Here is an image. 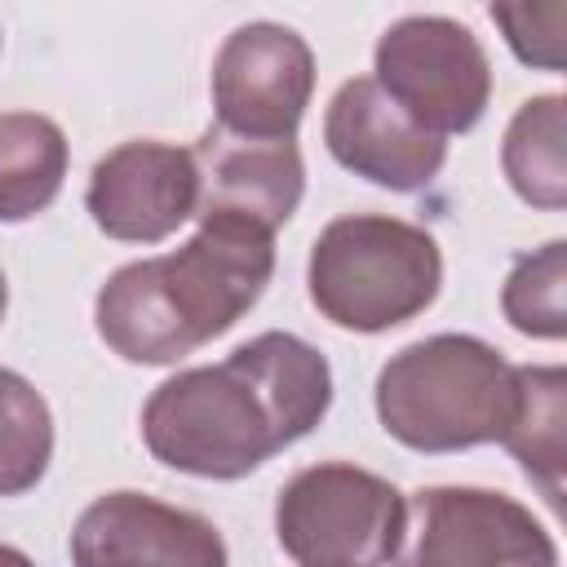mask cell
Returning a JSON list of instances; mask_svg holds the SVG:
<instances>
[{
  "instance_id": "cell-1",
  "label": "cell",
  "mask_w": 567,
  "mask_h": 567,
  "mask_svg": "<svg viewBox=\"0 0 567 567\" xmlns=\"http://www.w3.org/2000/svg\"><path fill=\"white\" fill-rule=\"evenodd\" d=\"M332 408V368L297 332H261L221 363L186 368L142 408L151 456L195 478H244Z\"/></svg>"
},
{
  "instance_id": "cell-14",
  "label": "cell",
  "mask_w": 567,
  "mask_h": 567,
  "mask_svg": "<svg viewBox=\"0 0 567 567\" xmlns=\"http://www.w3.org/2000/svg\"><path fill=\"white\" fill-rule=\"evenodd\" d=\"M66 133L35 111L0 115V221L44 213L66 182Z\"/></svg>"
},
{
  "instance_id": "cell-15",
  "label": "cell",
  "mask_w": 567,
  "mask_h": 567,
  "mask_svg": "<svg viewBox=\"0 0 567 567\" xmlns=\"http://www.w3.org/2000/svg\"><path fill=\"white\" fill-rule=\"evenodd\" d=\"M563 133H567V102L558 93H540L514 111L501 142V168L514 195L545 213H558L567 204Z\"/></svg>"
},
{
  "instance_id": "cell-4",
  "label": "cell",
  "mask_w": 567,
  "mask_h": 567,
  "mask_svg": "<svg viewBox=\"0 0 567 567\" xmlns=\"http://www.w3.org/2000/svg\"><path fill=\"white\" fill-rule=\"evenodd\" d=\"M315 310L346 332H385L416 319L443 284V252L430 230L385 217L346 213L328 221L306 266Z\"/></svg>"
},
{
  "instance_id": "cell-18",
  "label": "cell",
  "mask_w": 567,
  "mask_h": 567,
  "mask_svg": "<svg viewBox=\"0 0 567 567\" xmlns=\"http://www.w3.org/2000/svg\"><path fill=\"white\" fill-rule=\"evenodd\" d=\"M492 22L505 31V44L523 66L536 71H563V27H567V4L545 0V4H492Z\"/></svg>"
},
{
  "instance_id": "cell-10",
  "label": "cell",
  "mask_w": 567,
  "mask_h": 567,
  "mask_svg": "<svg viewBox=\"0 0 567 567\" xmlns=\"http://www.w3.org/2000/svg\"><path fill=\"white\" fill-rule=\"evenodd\" d=\"M71 567H230V554L204 514L106 492L71 527Z\"/></svg>"
},
{
  "instance_id": "cell-3",
  "label": "cell",
  "mask_w": 567,
  "mask_h": 567,
  "mask_svg": "<svg viewBox=\"0 0 567 567\" xmlns=\"http://www.w3.org/2000/svg\"><path fill=\"white\" fill-rule=\"evenodd\" d=\"M514 363L465 332L403 346L377 372V416L412 452H465L501 443L514 416Z\"/></svg>"
},
{
  "instance_id": "cell-13",
  "label": "cell",
  "mask_w": 567,
  "mask_h": 567,
  "mask_svg": "<svg viewBox=\"0 0 567 567\" xmlns=\"http://www.w3.org/2000/svg\"><path fill=\"white\" fill-rule=\"evenodd\" d=\"M518 399L501 443L540 483L549 505H563V461H567V372L558 363H523L514 368Z\"/></svg>"
},
{
  "instance_id": "cell-12",
  "label": "cell",
  "mask_w": 567,
  "mask_h": 567,
  "mask_svg": "<svg viewBox=\"0 0 567 567\" xmlns=\"http://www.w3.org/2000/svg\"><path fill=\"white\" fill-rule=\"evenodd\" d=\"M199 168V213L244 217L261 230H279L301 195H306V164L292 142H248L221 128H208L199 146H190Z\"/></svg>"
},
{
  "instance_id": "cell-17",
  "label": "cell",
  "mask_w": 567,
  "mask_h": 567,
  "mask_svg": "<svg viewBox=\"0 0 567 567\" xmlns=\"http://www.w3.org/2000/svg\"><path fill=\"white\" fill-rule=\"evenodd\" d=\"M563 279H567V244L549 239L545 248L527 252L514 261L505 288H501V310L523 337L558 341L567 332V310H563Z\"/></svg>"
},
{
  "instance_id": "cell-9",
  "label": "cell",
  "mask_w": 567,
  "mask_h": 567,
  "mask_svg": "<svg viewBox=\"0 0 567 567\" xmlns=\"http://www.w3.org/2000/svg\"><path fill=\"white\" fill-rule=\"evenodd\" d=\"M89 217L120 244H159L199 213V168L190 146L124 142L93 164Z\"/></svg>"
},
{
  "instance_id": "cell-8",
  "label": "cell",
  "mask_w": 567,
  "mask_h": 567,
  "mask_svg": "<svg viewBox=\"0 0 567 567\" xmlns=\"http://www.w3.org/2000/svg\"><path fill=\"white\" fill-rule=\"evenodd\" d=\"M315 93V53L284 22H244L213 62L217 128L248 142H292Z\"/></svg>"
},
{
  "instance_id": "cell-16",
  "label": "cell",
  "mask_w": 567,
  "mask_h": 567,
  "mask_svg": "<svg viewBox=\"0 0 567 567\" xmlns=\"http://www.w3.org/2000/svg\"><path fill=\"white\" fill-rule=\"evenodd\" d=\"M53 461V412L13 368H0V496L31 492Z\"/></svg>"
},
{
  "instance_id": "cell-7",
  "label": "cell",
  "mask_w": 567,
  "mask_h": 567,
  "mask_svg": "<svg viewBox=\"0 0 567 567\" xmlns=\"http://www.w3.org/2000/svg\"><path fill=\"white\" fill-rule=\"evenodd\" d=\"M394 567H558V545L505 492L421 487L403 509Z\"/></svg>"
},
{
  "instance_id": "cell-11",
  "label": "cell",
  "mask_w": 567,
  "mask_h": 567,
  "mask_svg": "<svg viewBox=\"0 0 567 567\" xmlns=\"http://www.w3.org/2000/svg\"><path fill=\"white\" fill-rule=\"evenodd\" d=\"M323 142L341 168L399 195L430 186L447 159V142L408 120L372 75H354L332 93Z\"/></svg>"
},
{
  "instance_id": "cell-5",
  "label": "cell",
  "mask_w": 567,
  "mask_h": 567,
  "mask_svg": "<svg viewBox=\"0 0 567 567\" xmlns=\"http://www.w3.org/2000/svg\"><path fill=\"white\" fill-rule=\"evenodd\" d=\"M403 492L350 461L297 470L275 501V536L297 567H385L403 536Z\"/></svg>"
},
{
  "instance_id": "cell-20",
  "label": "cell",
  "mask_w": 567,
  "mask_h": 567,
  "mask_svg": "<svg viewBox=\"0 0 567 567\" xmlns=\"http://www.w3.org/2000/svg\"><path fill=\"white\" fill-rule=\"evenodd\" d=\"M4 306H9V284H4V270H0V319H4Z\"/></svg>"
},
{
  "instance_id": "cell-19",
  "label": "cell",
  "mask_w": 567,
  "mask_h": 567,
  "mask_svg": "<svg viewBox=\"0 0 567 567\" xmlns=\"http://www.w3.org/2000/svg\"><path fill=\"white\" fill-rule=\"evenodd\" d=\"M0 567H35L22 549H13V545H0Z\"/></svg>"
},
{
  "instance_id": "cell-6",
  "label": "cell",
  "mask_w": 567,
  "mask_h": 567,
  "mask_svg": "<svg viewBox=\"0 0 567 567\" xmlns=\"http://www.w3.org/2000/svg\"><path fill=\"white\" fill-rule=\"evenodd\" d=\"M377 89L425 133H470L492 97V62L478 35L439 13L390 22L372 53Z\"/></svg>"
},
{
  "instance_id": "cell-2",
  "label": "cell",
  "mask_w": 567,
  "mask_h": 567,
  "mask_svg": "<svg viewBox=\"0 0 567 567\" xmlns=\"http://www.w3.org/2000/svg\"><path fill=\"white\" fill-rule=\"evenodd\" d=\"M270 275V230L204 213L182 248L128 261L97 288V337L128 363H177L235 328V319L257 306Z\"/></svg>"
}]
</instances>
